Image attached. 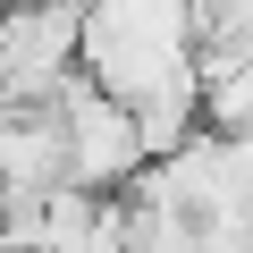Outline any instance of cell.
Segmentation results:
<instances>
[{
  "label": "cell",
  "mask_w": 253,
  "mask_h": 253,
  "mask_svg": "<svg viewBox=\"0 0 253 253\" xmlns=\"http://www.w3.org/2000/svg\"><path fill=\"white\" fill-rule=\"evenodd\" d=\"M59 126H68V186H84V194H126V186L152 169L135 110L110 101L93 76H76L59 93Z\"/></svg>",
  "instance_id": "cell-1"
}]
</instances>
